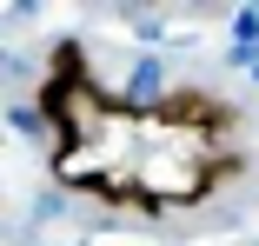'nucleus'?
Wrapping results in <instances>:
<instances>
[{
    "label": "nucleus",
    "instance_id": "f257e3e1",
    "mask_svg": "<svg viewBox=\"0 0 259 246\" xmlns=\"http://www.w3.org/2000/svg\"><path fill=\"white\" fill-rule=\"evenodd\" d=\"M120 107H126V113H160V107H166V67H160V54H140V60H133Z\"/></svg>",
    "mask_w": 259,
    "mask_h": 246
}]
</instances>
